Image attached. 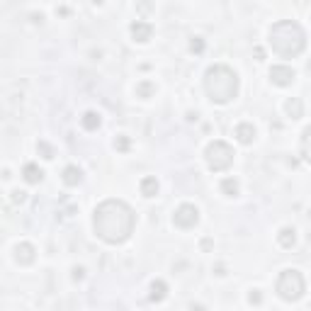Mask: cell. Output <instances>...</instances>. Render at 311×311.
<instances>
[{
	"instance_id": "6",
	"label": "cell",
	"mask_w": 311,
	"mask_h": 311,
	"mask_svg": "<svg viewBox=\"0 0 311 311\" xmlns=\"http://www.w3.org/2000/svg\"><path fill=\"white\" fill-rule=\"evenodd\" d=\"M173 224L182 231L195 229L200 224V209L195 204H180L175 209V214H173Z\"/></svg>"
},
{
	"instance_id": "11",
	"label": "cell",
	"mask_w": 311,
	"mask_h": 311,
	"mask_svg": "<svg viewBox=\"0 0 311 311\" xmlns=\"http://www.w3.org/2000/svg\"><path fill=\"white\" fill-rule=\"evenodd\" d=\"M22 175H25V180H27L29 185H39L41 180H44V170H41L37 163H27L22 168Z\"/></svg>"
},
{
	"instance_id": "20",
	"label": "cell",
	"mask_w": 311,
	"mask_h": 311,
	"mask_svg": "<svg viewBox=\"0 0 311 311\" xmlns=\"http://www.w3.org/2000/svg\"><path fill=\"white\" fill-rule=\"evenodd\" d=\"M37 151H39V153L44 156V158H46V161H51V158L56 156L54 146H51V144H46V141H39V144H37Z\"/></svg>"
},
{
	"instance_id": "24",
	"label": "cell",
	"mask_w": 311,
	"mask_h": 311,
	"mask_svg": "<svg viewBox=\"0 0 311 311\" xmlns=\"http://www.w3.org/2000/svg\"><path fill=\"white\" fill-rule=\"evenodd\" d=\"M248 301H251V304H260V301H263V294H260V289H253V292L248 294Z\"/></svg>"
},
{
	"instance_id": "8",
	"label": "cell",
	"mask_w": 311,
	"mask_h": 311,
	"mask_svg": "<svg viewBox=\"0 0 311 311\" xmlns=\"http://www.w3.org/2000/svg\"><path fill=\"white\" fill-rule=\"evenodd\" d=\"M129 32H132V39L134 41L146 44V41L153 37V25H151V22H144V20H136V22H132Z\"/></svg>"
},
{
	"instance_id": "9",
	"label": "cell",
	"mask_w": 311,
	"mask_h": 311,
	"mask_svg": "<svg viewBox=\"0 0 311 311\" xmlns=\"http://www.w3.org/2000/svg\"><path fill=\"white\" fill-rule=\"evenodd\" d=\"M15 260L20 263V265H32L34 260H37V248L32 243H17L15 245Z\"/></svg>"
},
{
	"instance_id": "13",
	"label": "cell",
	"mask_w": 311,
	"mask_h": 311,
	"mask_svg": "<svg viewBox=\"0 0 311 311\" xmlns=\"http://www.w3.org/2000/svg\"><path fill=\"white\" fill-rule=\"evenodd\" d=\"M284 109H287V114H289L292 119H301V117H304V102H301L299 97H292V100H287Z\"/></svg>"
},
{
	"instance_id": "17",
	"label": "cell",
	"mask_w": 311,
	"mask_h": 311,
	"mask_svg": "<svg viewBox=\"0 0 311 311\" xmlns=\"http://www.w3.org/2000/svg\"><path fill=\"white\" fill-rule=\"evenodd\" d=\"M277 241H280V245H282V248H292V245L297 243V231H294V229H289V226H287V229H282V231H280V236H277Z\"/></svg>"
},
{
	"instance_id": "19",
	"label": "cell",
	"mask_w": 311,
	"mask_h": 311,
	"mask_svg": "<svg viewBox=\"0 0 311 311\" xmlns=\"http://www.w3.org/2000/svg\"><path fill=\"white\" fill-rule=\"evenodd\" d=\"M81 124H83V129L95 132V129L100 127V114H97V112H85V114L81 117Z\"/></svg>"
},
{
	"instance_id": "2",
	"label": "cell",
	"mask_w": 311,
	"mask_h": 311,
	"mask_svg": "<svg viewBox=\"0 0 311 311\" xmlns=\"http://www.w3.org/2000/svg\"><path fill=\"white\" fill-rule=\"evenodd\" d=\"M238 88H241V78L231 66L217 64V66L207 68V73H204V93L214 105H229L231 100L238 97Z\"/></svg>"
},
{
	"instance_id": "18",
	"label": "cell",
	"mask_w": 311,
	"mask_h": 311,
	"mask_svg": "<svg viewBox=\"0 0 311 311\" xmlns=\"http://www.w3.org/2000/svg\"><path fill=\"white\" fill-rule=\"evenodd\" d=\"M219 188H221V195L236 197V195H238V180H236V177H224Z\"/></svg>"
},
{
	"instance_id": "12",
	"label": "cell",
	"mask_w": 311,
	"mask_h": 311,
	"mask_svg": "<svg viewBox=\"0 0 311 311\" xmlns=\"http://www.w3.org/2000/svg\"><path fill=\"white\" fill-rule=\"evenodd\" d=\"M61 180H64V185H68V188H76V185L83 180L81 168H78V165H66V168H64V175H61Z\"/></svg>"
},
{
	"instance_id": "1",
	"label": "cell",
	"mask_w": 311,
	"mask_h": 311,
	"mask_svg": "<svg viewBox=\"0 0 311 311\" xmlns=\"http://www.w3.org/2000/svg\"><path fill=\"white\" fill-rule=\"evenodd\" d=\"M136 226L134 209L124 200H105L102 204L95 207L93 214V229L97 238H102L109 245L124 243Z\"/></svg>"
},
{
	"instance_id": "23",
	"label": "cell",
	"mask_w": 311,
	"mask_h": 311,
	"mask_svg": "<svg viewBox=\"0 0 311 311\" xmlns=\"http://www.w3.org/2000/svg\"><path fill=\"white\" fill-rule=\"evenodd\" d=\"M190 49H192L195 54H202V49H204V41H202V39H192V41H190Z\"/></svg>"
},
{
	"instance_id": "21",
	"label": "cell",
	"mask_w": 311,
	"mask_h": 311,
	"mask_svg": "<svg viewBox=\"0 0 311 311\" xmlns=\"http://www.w3.org/2000/svg\"><path fill=\"white\" fill-rule=\"evenodd\" d=\"M10 200H13V204H22L27 200V192H25V190H13V192H10Z\"/></svg>"
},
{
	"instance_id": "15",
	"label": "cell",
	"mask_w": 311,
	"mask_h": 311,
	"mask_svg": "<svg viewBox=\"0 0 311 311\" xmlns=\"http://www.w3.org/2000/svg\"><path fill=\"white\" fill-rule=\"evenodd\" d=\"M156 95V83L151 81H141L136 83V97H141V100H149Z\"/></svg>"
},
{
	"instance_id": "3",
	"label": "cell",
	"mask_w": 311,
	"mask_h": 311,
	"mask_svg": "<svg viewBox=\"0 0 311 311\" xmlns=\"http://www.w3.org/2000/svg\"><path fill=\"white\" fill-rule=\"evenodd\" d=\"M270 46L282 58H297L306 49V32L294 20H280L270 27Z\"/></svg>"
},
{
	"instance_id": "10",
	"label": "cell",
	"mask_w": 311,
	"mask_h": 311,
	"mask_svg": "<svg viewBox=\"0 0 311 311\" xmlns=\"http://www.w3.org/2000/svg\"><path fill=\"white\" fill-rule=\"evenodd\" d=\"M233 136H236V141H238V144L248 146V144H253V141H256V127H253L251 122H241L236 129H233Z\"/></svg>"
},
{
	"instance_id": "16",
	"label": "cell",
	"mask_w": 311,
	"mask_h": 311,
	"mask_svg": "<svg viewBox=\"0 0 311 311\" xmlns=\"http://www.w3.org/2000/svg\"><path fill=\"white\" fill-rule=\"evenodd\" d=\"M165 297H168V284L163 280H156L151 284V301H163Z\"/></svg>"
},
{
	"instance_id": "14",
	"label": "cell",
	"mask_w": 311,
	"mask_h": 311,
	"mask_svg": "<svg viewBox=\"0 0 311 311\" xmlns=\"http://www.w3.org/2000/svg\"><path fill=\"white\" fill-rule=\"evenodd\" d=\"M141 195H144V197H156V195H158V180L153 175L141 180Z\"/></svg>"
},
{
	"instance_id": "25",
	"label": "cell",
	"mask_w": 311,
	"mask_h": 311,
	"mask_svg": "<svg viewBox=\"0 0 311 311\" xmlns=\"http://www.w3.org/2000/svg\"><path fill=\"white\" fill-rule=\"evenodd\" d=\"M85 277V270L83 268H73V280H83Z\"/></svg>"
},
{
	"instance_id": "4",
	"label": "cell",
	"mask_w": 311,
	"mask_h": 311,
	"mask_svg": "<svg viewBox=\"0 0 311 311\" xmlns=\"http://www.w3.org/2000/svg\"><path fill=\"white\" fill-rule=\"evenodd\" d=\"M275 289H277L280 299H284V301H297L306 292V280L294 268L292 270H282L280 277H277V282H275Z\"/></svg>"
},
{
	"instance_id": "22",
	"label": "cell",
	"mask_w": 311,
	"mask_h": 311,
	"mask_svg": "<svg viewBox=\"0 0 311 311\" xmlns=\"http://www.w3.org/2000/svg\"><path fill=\"white\" fill-rule=\"evenodd\" d=\"M114 146H117V151H129V146H132V141H129L127 136H117V141H114Z\"/></svg>"
},
{
	"instance_id": "26",
	"label": "cell",
	"mask_w": 311,
	"mask_h": 311,
	"mask_svg": "<svg viewBox=\"0 0 311 311\" xmlns=\"http://www.w3.org/2000/svg\"><path fill=\"white\" fill-rule=\"evenodd\" d=\"M190 311H204V306H202V304H192V306H190Z\"/></svg>"
},
{
	"instance_id": "7",
	"label": "cell",
	"mask_w": 311,
	"mask_h": 311,
	"mask_svg": "<svg viewBox=\"0 0 311 311\" xmlns=\"http://www.w3.org/2000/svg\"><path fill=\"white\" fill-rule=\"evenodd\" d=\"M297 78V73H294V68L289 66H272L270 68V81L275 85H280V88H287V85H292Z\"/></svg>"
},
{
	"instance_id": "5",
	"label": "cell",
	"mask_w": 311,
	"mask_h": 311,
	"mask_svg": "<svg viewBox=\"0 0 311 311\" xmlns=\"http://www.w3.org/2000/svg\"><path fill=\"white\" fill-rule=\"evenodd\" d=\"M233 146L226 144V141H212V144H207V149H204V158H207V165H209V170H214V173H221V170H229L231 165H233Z\"/></svg>"
}]
</instances>
